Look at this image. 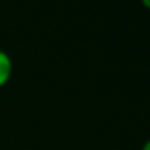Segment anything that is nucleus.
<instances>
[{"label": "nucleus", "mask_w": 150, "mask_h": 150, "mask_svg": "<svg viewBox=\"0 0 150 150\" xmlns=\"http://www.w3.org/2000/svg\"><path fill=\"white\" fill-rule=\"evenodd\" d=\"M142 150H150V140H147V142H145V145L142 147Z\"/></svg>", "instance_id": "nucleus-2"}, {"label": "nucleus", "mask_w": 150, "mask_h": 150, "mask_svg": "<svg viewBox=\"0 0 150 150\" xmlns=\"http://www.w3.org/2000/svg\"><path fill=\"white\" fill-rule=\"evenodd\" d=\"M11 68H13V65H11L10 55L4 50H0V86H4L10 79Z\"/></svg>", "instance_id": "nucleus-1"}, {"label": "nucleus", "mask_w": 150, "mask_h": 150, "mask_svg": "<svg viewBox=\"0 0 150 150\" xmlns=\"http://www.w3.org/2000/svg\"><path fill=\"white\" fill-rule=\"evenodd\" d=\"M142 2H144V5H145L147 8H150V0H142Z\"/></svg>", "instance_id": "nucleus-3"}]
</instances>
